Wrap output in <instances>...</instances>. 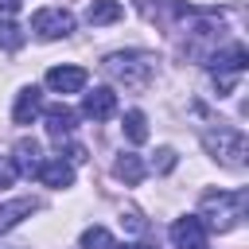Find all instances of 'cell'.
<instances>
[{
  "instance_id": "cell-9",
  "label": "cell",
  "mask_w": 249,
  "mask_h": 249,
  "mask_svg": "<svg viewBox=\"0 0 249 249\" xmlns=\"http://www.w3.org/2000/svg\"><path fill=\"white\" fill-rule=\"evenodd\" d=\"M12 167H16V175H35L39 167H43V148H39V140H31V136H23V140H16V148H12Z\"/></svg>"
},
{
  "instance_id": "cell-8",
  "label": "cell",
  "mask_w": 249,
  "mask_h": 249,
  "mask_svg": "<svg viewBox=\"0 0 249 249\" xmlns=\"http://www.w3.org/2000/svg\"><path fill=\"white\" fill-rule=\"evenodd\" d=\"M82 113H86L89 121H109V117L117 113V93H113V86H93V89L82 97Z\"/></svg>"
},
{
  "instance_id": "cell-1",
  "label": "cell",
  "mask_w": 249,
  "mask_h": 249,
  "mask_svg": "<svg viewBox=\"0 0 249 249\" xmlns=\"http://www.w3.org/2000/svg\"><path fill=\"white\" fill-rule=\"evenodd\" d=\"M245 206H249V195L245 191H206L202 202H198V222L206 226V233H230L241 226L245 218Z\"/></svg>"
},
{
  "instance_id": "cell-18",
  "label": "cell",
  "mask_w": 249,
  "mask_h": 249,
  "mask_svg": "<svg viewBox=\"0 0 249 249\" xmlns=\"http://www.w3.org/2000/svg\"><path fill=\"white\" fill-rule=\"evenodd\" d=\"M82 249H121V245L113 241V233L105 226H89V230H82Z\"/></svg>"
},
{
  "instance_id": "cell-10",
  "label": "cell",
  "mask_w": 249,
  "mask_h": 249,
  "mask_svg": "<svg viewBox=\"0 0 249 249\" xmlns=\"http://www.w3.org/2000/svg\"><path fill=\"white\" fill-rule=\"evenodd\" d=\"M39 210V198L35 195H19V198H8V202H0V233H8V230H16L23 218H31Z\"/></svg>"
},
{
  "instance_id": "cell-21",
  "label": "cell",
  "mask_w": 249,
  "mask_h": 249,
  "mask_svg": "<svg viewBox=\"0 0 249 249\" xmlns=\"http://www.w3.org/2000/svg\"><path fill=\"white\" fill-rule=\"evenodd\" d=\"M121 222H124V226H128V230H136V233H140V230H144V218H140V214H136V210H124V218H121Z\"/></svg>"
},
{
  "instance_id": "cell-14",
  "label": "cell",
  "mask_w": 249,
  "mask_h": 249,
  "mask_svg": "<svg viewBox=\"0 0 249 249\" xmlns=\"http://www.w3.org/2000/svg\"><path fill=\"white\" fill-rule=\"evenodd\" d=\"M144 171H148V167H144V160H140L136 152H121V156H117V163H113V175H117V179H124L128 187H136V183L144 179Z\"/></svg>"
},
{
  "instance_id": "cell-7",
  "label": "cell",
  "mask_w": 249,
  "mask_h": 249,
  "mask_svg": "<svg viewBox=\"0 0 249 249\" xmlns=\"http://www.w3.org/2000/svg\"><path fill=\"white\" fill-rule=\"evenodd\" d=\"M86 82H89V74L82 66H51L47 70V89H54V93H82Z\"/></svg>"
},
{
  "instance_id": "cell-17",
  "label": "cell",
  "mask_w": 249,
  "mask_h": 249,
  "mask_svg": "<svg viewBox=\"0 0 249 249\" xmlns=\"http://www.w3.org/2000/svg\"><path fill=\"white\" fill-rule=\"evenodd\" d=\"M23 27L16 23V19H8V16H0V51H19L23 47Z\"/></svg>"
},
{
  "instance_id": "cell-20",
  "label": "cell",
  "mask_w": 249,
  "mask_h": 249,
  "mask_svg": "<svg viewBox=\"0 0 249 249\" xmlns=\"http://www.w3.org/2000/svg\"><path fill=\"white\" fill-rule=\"evenodd\" d=\"M16 183V167H12V156L0 152V187H12Z\"/></svg>"
},
{
  "instance_id": "cell-5",
  "label": "cell",
  "mask_w": 249,
  "mask_h": 249,
  "mask_svg": "<svg viewBox=\"0 0 249 249\" xmlns=\"http://www.w3.org/2000/svg\"><path fill=\"white\" fill-rule=\"evenodd\" d=\"M74 12H66V8H39L35 16H31V31L43 39V43H54V39H66L70 31H74Z\"/></svg>"
},
{
  "instance_id": "cell-19",
  "label": "cell",
  "mask_w": 249,
  "mask_h": 249,
  "mask_svg": "<svg viewBox=\"0 0 249 249\" xmlns=\"http://www.w3.org/2000/svg\"><path fill=\"white\" fill-rule=\"evenodd\" d=\"M175 167V148H156V160H152V171H160V175H167Z\"/></svg>"
},
{
  "instance_id": "cell-4",
  "label": "cell",
  "mask_w": 249,
  "mask_h": 249,
  "mask_svg": "<svg viewBox=\"0 0 249 249\" xmlns=\"http://www.w3.org/2000/svg\"><path fill=\"white\" fill-rule=\"evenodd\" d=\"M245 62H249V54H245L241 43H230V47H218V51L206 54V66H210V78H214L218 93H230L237 86V78L245 74Z\"/></svg>"
},
{
  "instance_id": "cell-15",
  "label": "cell",
  "mask_w": 249,
  "mask_h": 249,
  "mask_svg": "<svg viewBox=\"0 0 249 249\" xmlns=\"http://www.w3.org/2000/svg\"><path fill=\"white\" fill-rule=\"evenodd\" d=\"M124 16V8L117 4V0H89V8H86V19L93 23V27H105V23H117Z\"/></svg>"
},
{
  "instance_id": "cell-16",
  "label": "cell",
  "mask_w": 249,
  "mask_h": 249,
  "mask_svg": "<svg viewBox=\"0 0 249 249\" xmlns=\"http://www.w3.org/2000/svg\"><path fill=\"white\" fill-rule=\"evenodd\" d=\"M121 128H124V136H128L132 144H144V140H148V117H144L140 109H128Z\"/></svg>"
},
{
  "instance_id": "cell-22",
  "label": "cell",
  "mask_w": 249,
  "mask_h": 249,
  "mask_svg": "<svg viewBox=\"0 0 249 249\" xmlns=\"http://www.w3.org/2000/svg\"><path fill=\"white\" fill-rule=\"evenodd\" d=\"M19 4H23V0H0V16L12 19V12H19Z\"/></svg>"
},
{
  "instance_id": "cell-6",
  "label": "cell",
  "mask_w": 249,
  "mask_h": 249,
  "mask_svg": "<svg viewBox=\"0 0 249 249\" xmlns=\"http://www.w3.org/2000/svg\"><path fill=\"white\" fill-rule=\"evenodd\" d=\"M171 245L175 249H206V226L195 214H183L171 222Z\"/></svg>"
},
{
  "instance_id": "cell-13",
  "label": "cell",
  "mask_w": 249,
  "mask_h": 249,
  "mask_svg": "<svg viewBox=\"0 0 249 249\" xmlns=\"http://www.w3.org/2000/svg\"><path fill=\"white\" fill-rule=\"evenodd\" d=\"M43 121H47V132L54 136V140H62V136H70L74 132V124H78V113L70 109V105H47L43 109Z\"/></svg>"
},
{
  "instance_id": "cell-2",
  "label": "cell",
  "mask_w": 249,
  "mask_h": 249,
  "mask_svg": "<svg viewBox=\"0 0 249 249\" xmlns=\"http://www.w3.org/2000/svg\"><path fill=\"white\" fill-rule=\"evenodd\" d=\"M101 70L109 74V82L140 93L156 78V54H148V51H113V54H105Z\"/></svg>"
},
{
  "instance_id": "cell-11",
  "label": "cell",
  "mask_w": 249,
  "mask_h": 249,
  "mask_svg": "<svg viewBox=\"0 0 249 249\" xmlns=\"http://www.w3.org/2000/svg\"><path fill=\"white\" fill-rule=\"evenodd\" d=\"M35 179H39L43 187H54V191H62V187H70V183H74V163H70V160H62V156H54V160H43V167L35 171Z\"/></svg>"
},
{
  "instance_id": "cell-3",
  "label": "cell",
  "mask_w": 249,
  "mask_h": 249,
  "mask_svg": "<svg viewBox=\"0 0 249 249\" xmlns=\"http://www.w3.org/2000/svg\"><path fill=\"white\" fill-rule=\"evenodd\" d=\"M202 148L210 152V160H218L222 167H233V171H241L245 160H249V140H245V132L233 128V124H214V128H206V132H202Z\"/></svg>"
},
{
  "instance_id": "cell-12",
  "label": "cell",
  "mask_w": 249,
  "mask_h": 249,
  "mask_svg": "<svg viewBox=\"0 0 249 249\" xmlns=\"http://www.w3.org/2000/svg\"><path fill=\"white\" fill-rule=\"evenodd\" d=\"M39 113H43V93H39V86H23V89L16 93L12 121H16V124H31Z\"/></svg>"
}]
</instances>
